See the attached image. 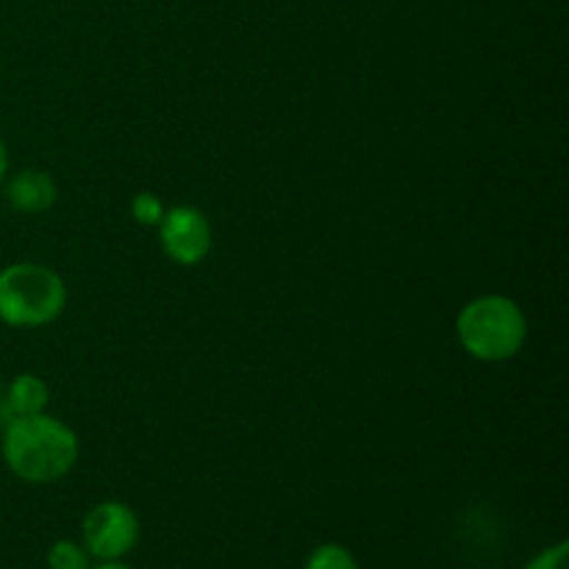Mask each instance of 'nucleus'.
<instances>
[{
    "instance_id": "obj_10",
    "label": "nucleus",
    "mask_w": 569,
    "mask_h": 569,
    "mask_svg": "<svg viewBox=\"0 0 569 569\" xmlns=\"http://www.w3.org/2000/svg\"><path fill=\"white\" fill-rule=\"evenodd\" d=\"M167 206L164 200L159 198V194L153 192H137L131 198V217L137 226L142 228H156L161 222V217H164Z\"/></svg>"
},
{
    "instance_id": "obj_2",
    "label": "nucleus",
    "mask_w": 569,
    "mask_h": 569,
    "mask_svg": "<svg viewBox=\"0 0 569 569\" xmlns=\"http://www.w3.org/2000/svg\"><path fill=\"white\" fill-rule=\"evenodd\" d=\"M456 337L470 359L481 365H500L526 348L528 317L509 295H478L461 306L456 317Z\"/></svg>"
},
{
    "instance_id": "obj_13",
    "label": "nucleus",
    "mask_w": 569,
    "mask_h": 569,
    "mask_svg": "<svg viewBox=\"0 0 569 569\" xmlns=\"http://www.w3.org/2000/svg\"><path fill=\"white\" fill-rule=\"evenodd\" d=\"M92 569H133V567H128L126 561H94Z\"/></svg>"
},
{
    "instance_id": "obj_14",
    "label": "nucleus",
    "mask_w": 569,
    "mask_h": 569,
    "mask_svg": "<svg viewBox=\"0 0 569 569\" xmlns=\"http://www.w3.org/2000/svg\"><path fill=\"white\" fill-rule=\"evenodd\" d=\"M0 400H3V383H0Z\"/></svg>"
},
{
    "instance_id": "obj_12",
    "label": "nucleus",
    "mask_w": 569,
    "mask_h": 569,
    "mask_svg": "<svg viewBox=\"0 0 569 569\" xmlns=\"http://www.w3.org/2000/svg\"><path fill=\"white\" fill-rule=\"evenodd\" d=\"M9 167H11L9 148H6L3 137H0V183H3V181H6V176H9Z\"/></svg>"
},
{
    "instance_id": "obj_7",
    "label": "nucleus",
    "mask_w": 569,
    "mask_h": 569,
    "mask_svg": "<svg viewBox=\"0 0 569 569\" xmlns=\"http://www.w3.org/2000/svg\"><path fill=\"white\" fill-rule=\"evenodd\" d=\"M0 403H6V409H9V420L11 417L42 415V411H48L50 389L48 383L39 376H33V372H20V376L11 378Z\"/></svg>"
},
{
    "instance_id": "obj_9",
    "label": "nucleus",
    "mask_w": 569,
    "mask_h": 569,
    "mask_svg": "<svg viewBox=\"0 0 569 569\" xmlns=\"http://www.w3.org/2000/svg\"><path fill=\"white\" fill-rule=\"evenodd\" d=\"M303 569H359V561H356L353 550L345 545L326 542L311 550Z\"/></svg>"
},
{
    "instance_id": "obj_4",
    "label": "nucleus",
    "mask_w": 569,
    "mask_h": 569,
    "mask_svg": "<svg viewBox=\"0 0 569 569\" xmlns=\"http://www.w3.org/2000/svg\"><path fill=\"white\" fill-rule=\"evenodd\" d=\"M137 511L122 500L94 503L81 520V545L92 561H122L139 542Z\"/></svg>"
},
{
    "instance_id": "obj_6",
    "label": "nucleus",
    "mask_w": 569,
    "mask_h": 569,
    "mask_svg": "<svg viewBox=\"0 0 569 569\" xmlns=\"http://www.w3.org/2000/svg\"><path fill=\"white\" fill-rule=\"evenodd\" d=\"M6 203L20 214H44L59 200V183L48 170L26 167L6 176Z\"/></svg>"
},
{
    "instance_id": "obj_3",
    "label": "nucleus",
    "mask_w": 569,
    "mask_h": 569,
    "mask_svg": "<svg viewBox=\"0 0 569 569\" xmlns=\"http://www.w3.org/2000/svg\"><path fill=\"white\" fill-rule=\"evenodd\" d=\"M67 309V283L53 267L17 261L0 270V322L11 328H44Z\"/></svg>"
},
{
    "instance_id": "obj_11",
    "label": "nucleus",
    "mask_w": 569,
    "mask_h": 569,
    "mask_svg": "<svg viewBox=\"0 0 569 569\" xmlns=\"http://www.w3.org/2000/svg\"><path fill=\"white\" fill-rule=\"evenodd\" d=\"M569 559V545L561 539V542L548 545L545 550H539L531 561H528L522 569H567Z\"/></svg>"
},
{
    "instance_id": "obj_5",
    "label": "nucleus",
    "mask_w": 569,
    "mask_h": 569,
    "mask_svg": "<svg viewBox=\"0 0 569 569\" xmlns=\"http://www.w3.org/2000/svg\"><path fill=\"white\" fill-rule=\"evenodd\" d=\"M159 231V244L170 261L178 267H198L206 261L214 244V228L209 217L198 206H170L156 226Z\"/></svg>"
},
{
    "instance_id": "obj_1",
    "label": "nucleus",
    "mask_w": 569,
    "mask_h": 569,
    "mask_svg": "<svg viewBox=\"0 0 569 569\" xmlns=\"http://www.w3.org/2000/svg\"><path fill=\"white\" fill-rule=\"evenodd\" d=\"M6 467L20 481L48 487L76 470L81 459V439L59 417L48 411L31 417H11L0 445Z\"/></svg>"
},
{
    "instance_id": "obj_8",
    "label": "nucleus",
    "mask_w": 569,
    "mask_h": 569,
    "mask_svg": "<svg viewBox=\"0 0 569 569\" xmlns=\"http://www.w3.org/2000/svg\"><path fill=\"white\" fill-rule=\"evenodd\" d=\"M92 556L76 539H59L48 548V569H92Z\"/></svg>"
}]
</instances>
